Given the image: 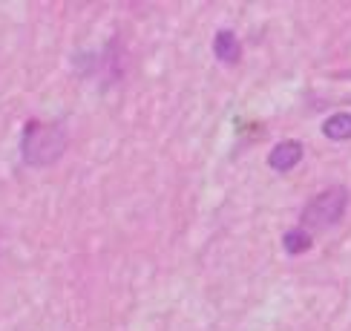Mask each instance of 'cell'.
<instances>
[{"label": "cell", "mask_w": 351, "mask_h": 331, "mask_svg": "<svg viewBox=\"0 0 351 331\" xmlns=\"http://www.w3.org/2000/svg\"><path fill=\"white\" fill-rule=\"evenodd\" d=\"M66 150V130L52 121H29L23 127V138H21V153L23 162L29 167H49Z\"/></svg>", "instance_id": "1"}, {"label": "cell", "mask_w": 351, "mask_h": 331, "mask_svg": "<svg viewBox=\"0 0 351 331\" xmlns=\"http://www.w3.org/2000/svg\"><path fill=\"white\" fill-rule=\"evenodd\" d=\"M348 208V191L343 184H334L328 191L317 193L302 210V228L308 230H319V228H331L337 225Z\"/></svg>", "instance_id": "2"}, {"label": "cell", "mask_w": 351, "mask_h": 331, "mask_svg": "<svg viewBox=\"0 0 351 331\" xmlns=\"http://www.w3.org/2000/svg\"><path fill=\"white\" fill-rule=\"evenodd\" d=\"M302 162V144L300 141H280L276 147L268 153V164L276 173H288Z\"/></svg>", "instance_id": "3"}, {"label": "cell", "mask_w": 351, "mask_h": 331, "mask_svg": "<svg viewBox=\"0 0 351 331\" xmlns=\"http://www.w3.org/2000/svg\"><path fill=\"white\" fill-rule=\"evenodd\" d=\"M213 55H216L222 64H237L239 55H242L239 38L233 35L230 29H222V32H216V38H213Z\"/></svg>", "instance_id": "4"}, {"label": "cell", "mask_w": 351, "mask_h": 331, "mask_svg": "<svg viewBox=\"0 0 351 331\" xmlns=\"http://www.w3.org/2000/svg\"><path fill=\"white\" fill-rule=\"evenodd\" d=\"M323 133L331 141H348L351 138V112H337L323 124Z\"/></svg>", "instance_id": "5"}, {"label": "cell", "mask_w": 351, "mask_h": 331, "mask_svg": "<svg viewBox=\"0 0 351 331\" xmlns=\"http://www.w3.org/2000/svg\"><path fill=\"white\" fill-rule=\"evenodd\" d=\"M282 248L285 254L291 256H297V254H305L311 248V234L305 228H294V230H288V234L282 236Z\"/></svg>", "instance_id": "6"}]
</instances>
